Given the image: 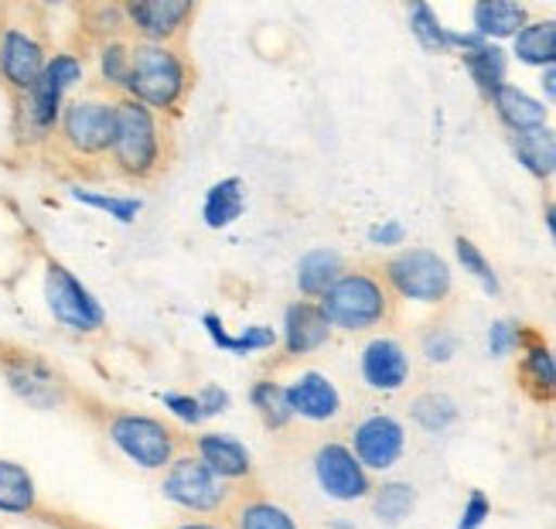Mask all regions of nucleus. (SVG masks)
I'll return each instance as SVG.
<instances>
[{"label": "nucleus", "mask_w": 556, "mask_h": 529, "mask_svg": "<svg viewBox=\"0 0 556 529\" xmlns=\"http://www.w3.org/2000/svg\"><path fill=\"white\" fill-rule=\"evenodd\" d=\"M113 175L127 181H154L172 161V124L154 110L134 103L130 96L116 100V134L110 148Z\"/></svg>", "instance_id": "nucleus-1"}, {"label": "nucleus", "mask_w": 556, "mask_h": 529, "mask_svg": "<svg viewBox=\"0 0 556 529\" xmlns=\"http://www.w3.org/2000/svg\"><path fill=\"white\" fill-rule=\"evenodd\" d=\"M86 83V55L76 48H59L48 55L45 72L31 92L17 96L14 106V137L21 143H45L48 137H55L59 119L65 103L72 100V92Z\"/></svg>", "instance_id": "nucleus-2"}, {"label": "nucleus", "mask_w": 556, "mask_h": 529, "mask_svg": "<svg viewBox=\"0 0 556 529\" xmlns=\"http://www.w3.org/2000/svg\"><path fill=\"white\" fill-rule=\"evenodd\" d=\"M191 89H195V65H191L185 48L134 41L127 86V96L134 103L154 110L164 119H175L181 116Z\"/></svg>", "instance_id": "nucleus-3"}, {"label": "nucleus", "mask_w": 556, "mask_h": 529, "mask_svg": "<svg viewBox=\"0 0 556 529\" xmlns=\"http://www.w3.org/2000/svg\"><path fill=\"white\" fill-rule=\"evenodd\" d=\"M106 441L140 471H164L178 454L188 451V438L157 414L143 411H110L103 417Z\"/></svg>", "instance_id": "nucleus-4"}, {"label": "nucleus", "mask_w": 556, "mask_h": 529, "mask_svg": "<svg viewBox=\"0 0 556 529\" xmlns=\"http://www.w3.org/2000/svg\"><path fill=\"white\" fill-rule=\"evenodd\" d=\"M113 134H116V100L106 92H83L65 103L55 143L72 161L100 164L110 158Z\"/></svg>", "instance_id": "nucleus-5"}, {"label": "nucleus", "mask_w": 556, "mask_h": 529, "mask_svg": "<svg viewBox=\"0 0 556 529\" xmlns=\"http://www.w3.org/2000/svg\"><path fill=\"white\" fill-rule=\"evenodd\" d=\"M161 495L175 509L195 516V519H226L239 489L223 482L219 475L208 471L195 454L185 451L161 471Z\"/></svg>", "instance_id": "nucleus-6"}, {"label": "nucleus", "mask_w": 556, "mask_h": 529, "mask_svg": "<svg viewBox=\"0 0 556 529\" xmlns=\"http://www.w3.org/2000/svg\"><path fill=\"white\" fill-rule=\"evenodd\" d=\"M318 304L325 311L331 331H349V335L379 328L390 318V307H393L390 287L372 270H345Z\"/></svg>", "instance_id": "nucleus-7"}, {"label": "nucleus", "mask_w": 556, "mask_h": 529, "mask_svg": "<svg viewBox=\"0 0 556 529\" xmlns=\"http://www.w3.org/2000/svg\"><path fill=\"white\" fill-rule=\"evenodd\" d=\"M382 284L414 304H444L451 298V263L427 247H409L382 263Z\"/></svg>", "instance_id": "nucleus-8"}, {"label": "nucleus", "mask_w": 556, "mask_h": 529, "mask_svg": "<svg viewBox=\"0 0 556 529\" xmlns=\"http://www.w3.org/2000/svg\"><path fill=\"white\" fill-rule=\"evenodd\" d=\"M41 294L48 315L55 318L72 335H100L106 328V311L89 287L72 274L65 263L59 260H45V274H41Z\"/></svg>", "instance_id": "nucleus-9"}, {"label": "nucleus", "mask_w": 556, "mask_h": 529, "mask_svg": "<svg viewBox=\"0 0 556 529\" xmlns=\"http://www.w3.org/2000/svg\"><path fill=\"white\" fill-rule=\"evenodd\" d=\"M0 379L8 382V390L31 411H62V406L72 400L65 379L59 376V369L48 363L45 355L17 349V345H4L0 349Z\"/></svg>", "instance_id": "nucleus-10"}, {"label": "nucleus", "mask_w": 556, "mask_h": 529, "mask_svg": "<svg viewBox=\"0 0 556 529\" xmlns=\"http://www.w3.org/2000/svg\"><path fill=\"white\" fill-rule=\"evenodd\" d=\"M345 444L352 448L358 465L369 475H386V471H393L406 454V424L386 411H372L352 424Z\"/></svg>", "instance_id": "nucleus-11"}, {"label": "nucleus", "mask_w": 556, "mask_h": 529, "mask_svg": "<svg viewBox=\"0 0 556 529\" xmlns=\"http://www.w3.org/2000/svg\"><path fill=\"white\" fill-rule=\"evenodd\" d=\"M48 45L45 38L31 28V24H0V83L8 92H14V100L24 92H31L38 76L45 72L48 62Z\"/></svg>", "instance_id": "nucleus-12"}, {"label": "nucleus", "mask_w": 556, "mask_h": 529, "mask_svg": "<svg viewBox=\"0 0 556 529\" xmlns=\"http://www.w3.org/2000/svg\"><path fill=\"white\" fill-rule=\"evenodd\" d=\"M311 475L318 489L331 499L352 506V502H366L372 495V475L358 465L352 448L345 441H325L318 444L311 458Z\"/></svg>", "instance_id": "nucleus-13"}, {"label": "nucleus", "mask_w": 556, "mask_h": 529, "mask_svg": "<svg viewBox=\"0 0 556 529\" xmlns=\"http://www.w3.org/2000/svg\"><path fill=\"white\" fill-rule=\"evenodd\" d=\"M124 14H127V32L134 35V41L175 45L191 28L199 4L195 0H127Z\"/></svg>", "instance_id": "nucleus-14"}, {"label": "nucleus", "mask_w": 556, "mask_h": 529, "mask_svg": "<svg viewBox=\"0 0 556 529\" xmlns=\"http://www.w3.org/2000/svg\"><path fill=\"white\" fill-rule=\"evenodd\" d=\"M188 451L239 492L256 486V462L250 448L236 434H226V430H199L195 438H188Z\"/></svg>", "instance_id": "nucleus-15"}, {"label": "nucleus", "mask_w": 556, "mask_h": 529, "mask_svg": "<svg viewBox=\"0 0 556 529\" xmlns=\"http://www.w3.org/2000/svg\"><path fill=\"white\" fill-rule=\"evenodd\" d=\"M358 376L372 393L382 396L400 393L409 382V376H414L406 345L400 339H390V335H376L358 352Z\"/></svg>", "instance_id": "nucleus-16"}, {"label": "nucleus", "mask_w": 556, "mask_h": 529, "mask_svg": "<svg viewBox=\"0 0 556 529\" xmlns=\"http://www.w3.org/2000/svg\"><path fill=\"white\" fill-rule=\"evenodd\" d=\"M283 387H287V400H290V411H294V420L325 427V424H334L345 411L342 390H338L334 379L321 369H304L301 376L283 382Z\"/></svg>", "instance_id": "nucleus-17"}, {"label": "nucleus", "mask_w": 556, "mask_h": 529, "mask_svg": "<svg viewBox=\"0 0 556 529\" xmlns=\"http://www.w3.org/2000/svg\"><path fill=\"white\" fill-rule=\"evenodd\" d=\"M280 345L290 358H304L314 355L318 349H325L331 342V325L325 318V311L318 301H290L280 315Z\"/></svg>", "instance_id": "nucleus-18"}, {"label": "nucleus", "mask_w": 556, "mask_h": 529, "mask_svg": "<svg viewBox=\"0 0 556 529\" xmlns=\"http://www.w3.org/2000/svg\"><path fill=\"white\" fill-rule=\"evenodd\" d=\"M226 519L232 529H304L294 509L256 486L239 492Z\"/></svg>", "instance_id": "nucleus-19"}, {"label": "nucleus", "mask_w": 556, "mask_h": 529, "mask_svg": "<svg viewBox=\"0 0 556 529\" xmlns=\"http://www.w3.org/2000/svg\"><path fill=\"white\" fill-rule=\"evenodd\" d=\"M516 376H519V387L529 400H536V403L556 400V352L540 339V335H529V342L522 345Z\"/></svg>", "instance_id": "nucleus-20"}, {"label": "nucleus", "mask_w": 556, "mask_h": 529, "mask_svg": "<svg viewBox=\"0 0 556 529\" xmlns=\"http://www.w3.org/2000/svg\"><path fill=\"white\" fill-rule=\"evenodd\" d=\"M349 267H345V256L331 250V247H314L298 260V270H294V284H298V294L304 301H321L331 287L338 284Z\"/></svg>", "instance_id": "nucleus-21"}, {"label": "nucleus", "mask_w": 556, "mask_h": 529, "mask_svg": "<svg viewBox=\"0 0 556 529\" xmlns=\"http://www.w3.org/2000/svg\"><path fill=\"white\" fill-rule=\"evenodd\" d=\"M529 24V8L516 0H478L471 8V32L485 41H513Z\"/></svg>", "instance_id": "nucleus-22"}, {"label": "nucleus", "mask_w": 556, "mask_h": 529, "mask_svg": "<svg viewBox=\"0 0 556 529\" xmlns=\"http://www.w3.org/2000/svg\"><path fill=\"white\" fill-rule=\"evenodd\" d=\"M489 103H492L495 116L502 119L509 134H529V130L549 127V110H546V103L536 100V96H529L526 89L513 86V83L502 86Z\"/></svg>", "instance_id": "nucleus-23"}, {"label": "nucleus", "mask_w": 556, "mask_h": 529, "mask_svg": "<svg viewBox=\"0 0 556 529\" xmlns=\"http://www.w3.org/2000/svg\"><path fill=\"white\" fill-rule=\"evenodd\" d=\"M247 212V181L239 175H229V178H219L205 188L202 196V223L205 229L212 232H223L229 226H236L243 219Z\"/></svg>", "instance_id": "nucleus-24"}, {"label": "nucleus", "mask_w": 556, "mask_h": 529, "mask_svg": "<svg viewBox=\"0 0 556 529\" xmlns=\"http://www.w3.org/2000/svg\"><path fill=\"white\" fill-rule=\"evenodd\" d=\"M92 62H96V79L100 89L113 100L127 96L130 86V62H134V41L130 38H110L92 45Z\"/></svg>", "instance_id": "nucleus-25"}, {"label": "nucleus", "mask_w": 556, "mask_h": 529, "mask_svg": "<svg viewBox=\"0 0 556 529\" xmlns=\"http://www.w3.org/2000/svg\"><path fill=\"white\" fill-rule=\"evenodd\" d=\"M462 65L465 72L471 76L475 89L485 96V100H492V96L509 86V52H505L502 45L495 41H481L478 48H471V52L462 55Z\"/></svg>", "instance_id": "nucleus-26"}, {"label": "nucleus", "mask_w": 556, "mask_h": 529, "mask_svg": "<svg viewBox=\"0 0 556 529\" xmlns=\"http://www.w3.org/2000/svg\"><path fill=\"white\" fill-rule=\"evenodd\" d=\"M38 502L35 475L14 458H0V516H35Z\"/></svg>", "instance_id": "nucleus-27"}, {"label": "nucleus", "mask_w": 556, "mask_h": 529, "mask_svg": "<svg viewBox=\"0 0 556 529\" xmlns=\"http://www.w3.org/2000/svg\"><path fill=\"white\" fill-rule=\"evenodd\" d=\"M247 400L253 406V414L260 417V424L270 430V434H283V430L294 424V411H290L287 400V387L277 382L274 376H260L256 382H250Z\"/></svg>", "instance_id": "nucleus-28"}, {"label": "nucleus", "mask_w": 556, "mask_h": 529, "mask_svg": "<svg viewBox=\"0 0 556 529\" xmlns=\"http://www.w3.org/2000/svg\"><path fill=\"white\" fill-rule=\"evenodd\" d=\"M513 55L540 72L556 65V17H529L526 28L513 38Z\"/></svg>", "instance_id": "nucleus-29"}, {"label": "nucleus", "mask_w": 556, "mask_h": 529, "mask_svg": "<svg viewBox=\"0 0 556 529\" xmlns=\"http://www.w3.org/2000/svg\"><path fill=\"white\" fill-rule=\"evenodd\" d=\"M513 154L516 161L526 167L533 178H549L553 175V158H556V130L553 127H540L529 134H513Z\"/></svg>", "instance_id": "nucleus-30"}, {"label": "nucleus", "mask_w": 556, "mask_h": 529, "mask_svg": "<svg viewBox=\"0 0 556 529\" xmlns=\"http://www.w3.org/2000/svg\"><path fill=\"white\" fill-rule=\"evenodd\" d=\"M457 417H462V406L441 390H427L409 400V420H414L424 434H444V430L457 424Z\"/></svg>", "instance_id": "nucleus-31"}, {"label": "nucleus", "mask_w": 556, "mask_h": 529, "mask_svg": "<svg viewBox=\"0 0 556 529\" xmlns=\"http://www.w3.org/2000/svg\"><path fill=\"white\" fill-rule=\"evenodd\" d=\"M369 506L382 526H400L417 509V489L409 482H400V478H390V482L372 486Z\"/></svg>", "instance_id": "nucleus-32"}, {"label": "nucleus", "mask_w": 556, "mask_h": 529, "mask_svg": "<svg viewBox=\"0 0 556 529\" xmlns=\"http://www.w3.org/2000/svg\"><path fill=\"white\" fill-rule=\"evenodd\" d=\"M72 199L79 205L92 209V212H103L106 219L119 223V226H134L143 212V202L137 196H116V191H92V188H83V185H72L68 191Z\"/></svg>", "instance_id": "nucleus-33"}, {"label": "nucleus", "mask_w": 556, "mask_h": 529, "mask_svg": "<svg viewBox=\"0 0 556 529\" xmlns=\"http://www.w3.org/2000/svg\"><path fill=\"white\" fill-rule=\"evenodd\" d=\"M406 24H409V35H414V41L424 48V52H430V55L451 52V45H447L451 28L438 17V11H433L430 4H424V0L406 8Z\"/></svg>", "instance_id": "nucleus-34"}, {"label": "nucleus", "mask_w": 556, "mask_h": 529, "mask_svg": "<svg viewBox=\"0 0 556 529\" xmlns=\"http://www.w3.org/2000/svg\"><path fill=\"white\" fill-rule=\"evenodd\" d=\"M454 256H457V263H462V267H465V274H471V277L481 284V291L492 294V298H498V294H502V280H498L495 267L489 263V256L481 253V247L475 243V239L457 236V239H454Z\"/></svg>", "instance_id": "nucleus-35"}, {"label": "nucleus", "mask_w": 556, "mask_h": 529, "mask_svg": "<svg viewBox=\"0 0 556 529\" xmlns=\"http://www.w3.org/2000/svg\"><path fill=\"white\" fill-rule=\"evenodd\" d=\"M277 345H280L277 328H270V325H247V328L232 331L229 355L253 358V355H263V352H274Z\"/></svg>", "instance_id": "nucleus-36"}, {"label": "nucleus", "mask_w": 556, "mask_h": 529, "mask_svg": "<svg viewBox=\"0 0 556 529\" xmlns=\"http://www.w3.org/2000/svg\"><path fill=\"white\" fill-rule=\"evenodd\" d=\"M86 28L96 35V45L110 38H127V14L124 4H100L86 11Z\"/></svg>", "instance_id": "nucleus-37"}, {"label": "nucleus", "mask_w": 556, "mask_h": 529, "mask_svg": "<svg viewBox=\"0 0 556 529\" xmlns=\"http://www.w3.org/2000/svg\"><path fill=\"white\" fill-rule=\"evenodd\" d=\"M529 335H533V331L522 328L519 322H509V318L492 322V328H489V355L505 358L513 352H522V345L529 342Z\"/></svg>", "instance_id": "nucleus-38"}, {"label": "nucleus", "mask_w": 556, "mask_h": 529, "mask_svg": "<svg viewBox=\"0 0 556 529\" xmlns=\"http://www.w3.org/2000/svg\"><path fill=\"white\" fill-rule=\"evenodd\" d=\"M161 403H164V411L172 414V420H178L181 427H202V424L208 420L195 393L167 390V393L161 396Z\"/></svg>", "instance_id": "nucleus-39"}, {"label": "nucleus", "mask_w": 556, "mask_h": 529, "mask_svg": "<svg viewBox=\"0 0 556 529\" xmlns=\"http://www.w3.org/2000/svg\"><path fill=\"white\" fill-rule=\"evenodd\" d=\"M420 352L430 366H447L451 358L457 355V339L447 331V328H430L420 342Z\"/></svg>", "instance_id": "nucleus-40"}, {"label": "nucleus", "mask_w": 556, "mask_h": 529, "mask_svg": "<svg viewBox=\"0 0 556 529\" xmlns=\"http://www.w3.org/2000/svg\"><path fill=\"white\" fill-rule=\"evenodd\" d=\"M489 519H492V499H489V492L471 489L468 499H465L462 516H457V522H454V529H485Z\"/></svg>", "instance_id": "nucleus-41"}, {"label": "nucleus", "mask_w": 556, "mask_h": 529, "mask_svg": "<svg viewBox=\"0 0 556 529\" xmlns=\"http://www.w3.org/2000/svg\"><path fill=\"white\" fill-rule=\"evenodd\" d=\"M199 403H202V411H205V417L212 420V417H223L229 406H232V393L223 387V382H205V387H199Z\"/></svg>", "instance_id": "nucleus-42"}, {"label": "nucleus", "mask_w": 556, "mask_h": 529, "mask_svg": "<svg viewBox=\"0 0 556 529\" xmlns=\"http://www.w3.org/2000/svg\"><path fill=\"white\" fill-rule=\"evenodd\" d=\"M403 239H406V226L396 219H379L369 226V243L379 250H396V247H403Z\"/></svg>", "instance_id": "nucleus-43"}, {"label": "nucleus", "mask_w": 556, "mask_h": 529, "mask_svg": "<svg viewBox=\"0 0 556 529\" xmlns=\"http://www.w3.org/2000/svg\"><path fill=\"white\" fill-rule=\"evenodd\" d=\"M202 328H205L208 342H212L215 349H219V352H229V342H232V328L223 322L219 311H205V315H202Z\"/></svg>", "instance_id": "nucleus-44"}, {"label": "nucleus", "mask_w": 556, "mask_h": 529, "mask_svg": "<svg viewBox=\"0 0 556 529\" xmlns=\"http://www.w3.org/2000/svg\"><path fill=\"white\" fill-rule=\"evenodd\" d=\"M540 89H543V103L556 106V65L540 72Z\"/></svg>", "instance_id": "nucleus-45"}, {"label": "nucleus", "mask_w": 556, "mask_h": 529, "mask_svg": "<svg viewBox=\"0 0 556 529\" xmlns=\"http://www.w3.org/2000/svg\"><path fill=\"white\" fill-rule=\"evenodd\" d=\"M175 529H232L229 519H181Z\"/></svg>", "instance_id": "nucleus-46"}, {"label": "nucleus", "mask_w": 556, "mask_h": 529, "mask_svg": "<svg viewBox=\"0 0 556 529\" xmlns=\"http://www.w3.org/2000/svg\"><path fill=\"white\" fill-rule=\"evenodd\" d=\"M546 229H549L553 243H556V202H549V205H546Z\"/></svg>", "instance_id": "nucleus-47"}, {"label": "nucleus", "mask_w": 556, "mask_h": 529, "mask_svg": "<svg viewBox=\"0 0 556 529\" xmlns=\"http://www.w3.org/2000/svg\"><path fill=\"white\" fill-rule=\"evenodd\" d=\"M328 529H358V526H355L352 519H331Z\"/></svg>", "instance_id": "nucleus-48"}, {"label": "nucleus", "mask_w": 556, "mask_h": 529, "mask_svg": "<svg viewBox=\"0 0 556 529\" xmlns=\"http://www.w3.org/2000/svg\"><path fill=\"white\" fill-rule=\"evenodd\" d=\"M553 178H556V158H553Z\"/></svg>", "instance_id": "nucleus-49"}]
</instances>
